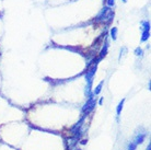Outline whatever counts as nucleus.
Masks as SVG:
<instances>
[{
	"label": "nucleus",
	"mask_w": 151,
	"mask_h": 150,
	"mask_svg": "<svg viewBox=\"0 0 151 150\" xmlns=\"http://www.w3.org/2000/svg\"><path fill=\"white\" fill-rule=\"evenodd\" d=\"M114 18V11L110 7H104L101 10V12L95 17L94 21L96 23H105L110 24Z\"/></svg>",
	"instance_id": "obj_1"
},
{
	"label": "nucleus",
	"mask_w": 151,
	"mask_h": 150,
	"mask_svg": "<svg viewBox=\"0 0 151 150\" xmlns=\"http://www.w3.org/2000/svg\"><path fill=\"white\" fill-rule=\"evenodd\" d=\"M95 106H96V99H94L93 97H91V98L88 99L87 103L84 104V106H83L82 110H81L82 116H87V115H89V114L94 110Z\"/></svg>",
	"instance_id": "obj_2"
},
{
	"label": "nucleus",
	"mask_w": 151,
	"mask_h": 150,
	"mask_svg": "<svg viewBox=\"0 0 151 150\" xmlns=\"http://www.w3.org/2000/svg\"><path fill=\"white\" fill-rule=\"evenodd\" d=\"M150 36V22L142 21L141 22V42H146Z\"/></svg>",
	"instance_id": "obj_3"
},
{
	"label": "nucleus",
	"mask_w": 151,
	"mask_h": 150,
	"mask_svg": "<svg viewBox=\"0 0 151 150\" xmlns=\"http://www.w3.org/2000/svg\"><path fill=\"white\" fill-rule=\"evenodd\" d=\"M107 50H109V42H105V44H104V46H103L102 49H101V52H100V54H99V56L95 58V59H96V63L101 61V60L106 56Z\"/></svg>",
	"instance_id": "obj_4"
},
{
	"label": "nucleus",
	"mask_w": 151,
	"mask_h": 150,
	"mask_svg": "<svg viewBox=\"0 0 151 150\" xmlns=\"http://www.w3.org/2000/svg\"><path fill=\"white\" fill-rule=\"evenodd\" d=\"M84 118H86V116H82L81 117V120L77 123V124L73 126V127L70 129V133H71V135H75V134H77V133H79L80 131H81V127H82L83 125V122H84Z\"/></svg>",
	"instance_id": "obj_5"
},
{
	"label": "nucleus",
	"mask_w": 151,
	"mask_h": 150,
	"mask_svg": "<svg viewBox=\"0 0 151 150\" xmlns=\"http://www.w3.org/2000/svg\"><path fill=\"white\" fill-rule=\"evenodd\" d=\"M145 138H146V134L145 133H138L135 137V140H134V143L136 144L137 146L138 145H141V144L145 141Z\"/></svg>",
	"instance_id": "obj_6"
},
{
	"label": "nucleus",
	"mask_w": 151,
	"mask_h": 150,
	"mask_svg": "<svg viewBox=\"0 0 151 150\" xmlns=\"http://www.w3.org/2000/svg\"><path fill=\"white\" fill-rule=\"evenodd\" d=\"M103 81H101V82L99 83L98 86L95 87V89L94 90H93V95H98V94H100V92H101V91H102V88H103Z\"/></svg>",
	"instance_id": "obj_7"
},
{
	"label": "nucleus",
	"mask_w": 151,
	"mask_h": 150,
	"mask_svg": "<svg viewBox=\"0 0 151 150\" xmlns=\"http://www.w3.org/2000/svg\"><path fill=\"white\" fill-rule=\"evenodd\" d=\"M124 103H125V99H123L119 103H118V105H117V107H116V114H117V116H119L121 115V113H122V110H123V106H124Z\"/></svg>",
	"instance_id": "obj_8"
},
{
	"label": "nucleus",
	"mask_w": 151,
	"mask_h": 150,
	"mask_svg": "<svg viewBox=\"0 0 151 150\" xmlns=\"http://www.w3.org/2000/svg\"><path fill=\"white\" fill-rule=\"evenodd\" d=\"M111 38H113V41H115L117 38V27H112L111 29Z\"/></svg>",
	"instance_id": "obj_9"
},
{
	"label": "nucleus",
	"mask_w": 151,
	"mask_h": 150,
	"mask_svg": "<svg viewBox=\"0 0 151 150\" xmlns=\"http://www.w3.org/2000/svg\"><path fill=\"white\" fill-rule=\"evenodd\" d=\"M135 55H136L137 57L144 56V50L141 49V47H136V49H135Z\"/></svg>",
	"instance_id": "obj_10"
},
{
	"label": "nucleus",
	"mask_w": 151,
	"mask_h": 150,
	"mask_svg": "<svg viewBox=\"0 0 151 150\" xmlns=\"http://www.w3.org/2000/svg\"><path fill=\"white\" fill-rule=\"evenodd\" d=\"M136 148H137V145L134 143V141H132V143L128 144V148H127V149L128 150H136Z\"/></svg>",
	"instance_id": "obj_11"
},
{
	"label": "nucleus",
	"mask_w": 151,
	"mask_h": 150,
	"mask_svg": "<svg viewBox=\"0 0 151 150\" xmlns=\"http://www.w3.org/2000/svg\"><path fill=\"white\" fill-rule=\"evenodd\" d=\"M115 4V0H107V7H112Z\"/></svg>",
	"instance_id": "obj_12"
},
{
	"label": "nucleus",
	"mask_w": 151,
	"mask_h": 150,
	"mask_svg": "<svg viewBox=\"0 0 151 150\" xmlns=\"http://www.w3.org/2000/svg\"><path fill=\"white\" fill-rule=\"evenodd\" d=\"M88 140H86V139H83V140H81V145H86L87 144Z\"/></svg>",
	"instance_id": "obj_13"
},
{
	"label": "nucleus",
	"mask_w": 151,
	"mask_h": 150,
	"mask_svg": "<svg viewBox=\"0 0 151 150\" xmlns=\"http://www.w3.org/2000/svg\"><path fill=\"white\" fill-rule=\"evenodd\" d=\"M99 104H101V105L103 104V98L100 99V101H99Z\"/></svg>",
	"instance_id": "obj_14"
},
{
	"label": "nucleus",
	"mask_w": 151,
	"mask_h": 150,
	"mask_svg": "<svg viewBox=\"0 0 151 150\" xmlns=\"http://www.w3.org/2000/svg\"><path fill=\"white\" fill-rule=\"evenodd\" d=\"M146 150H151V144H149V145H148L147 149H146Z\"/></svg>",
	"instance_id": "obj_15"
},
{
	"label": "nucleus",
	"mask_w": 151,
	"mask_h": 150,
	"mask_svg": "<svg viewBox=\"0 0 151 150\" xmlns=\"http://www.w3.org/2000/svg\"><path fill=\"white\" fill-rule=\"evenodd\" d=\"M122 1H123L124 4H126V2H127V0H122Z\"/></svg>",
	"instance_id": "obj_16"
},
{
	"label": "nucleus",
	"mask_w": 151,
	"mask_h": 150,
	"mask_svg": "<svg viewBox=\"0 0 151 150\" xmlns=\"http://www.w3.org/2000/svg\"><path fill=\"white\" fill-rule=\"evenodd\" d=\"M75 150H81V149H75Z\"/></svg>",
	"instance_id": "obj_17"
}]
</instances>
